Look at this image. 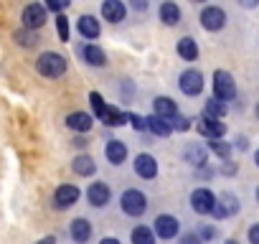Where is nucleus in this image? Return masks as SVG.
Listing matches in <instances>:
<instances>
[{
  "label": "nucleus",
  "mask_w": 259,
  "mask_h": 244,
  "mask_svg": "<svg viewBox=\"0 0 259 244\" xmlns=\"http://www.w3.org/2000/svg\"><path fill=\"white\" fill-rule=\"evenodd\" d=\"M89 102H92V109H94V114L99 117V122H104V125H109V128H119V125H124V119H130L124 112L109 107V104L102 99L99 92H92V94H89Z\"/></svg>",
  "instance_id": "1"
},
{
  "label": "nucleus",
  "mask_w": 259,
  "mask_h": 244,
  "mask_svg": "<svg viewBox=\"0 0 259 244\" xmlns=\"http://www.w3.org/2000/svg\"><path fill=\"white\" fill-rule=\"evenodd\" d=\"M36 69H38V74L46 76V79H59V76L66 74V59H64L61 54H56V51H46V54L38 56Z\"/></svg>",
  "instance_id": "2"
},
{
  "label": "nucleus",
  "mask_w": 259,
  "mask_h": 244,
  "mask_svg": "<svg viewBox=\"0 0 259 244\" xmlns=\"http://www.w3.org/2000/svg\"><path fill=\"white\" fill-rule=\"evenodd\" d=\"M119 206H122V211H124L127 216H143V214L148 211V198H145V193H140L138 188H130V191L122 193Z\"/></svg>",
  "instance_id": "3"
},
{
  "label": "nucleus",
  "mask_w": 259,
  "mask_h": 244,
  "mask_svg": "<svg viewBox=\"0 0 259 244\" xmlns=\"http://www.w3.org/2000/svg\"><path fill=\"white\" fill-rule=\"evenodd\" d=\"M213 97L221 99V102H231L236 97V82L229 71H216L213 74Z\"/></svg>",
  "instance_id": "4"
},
{
  "label": "nucleus",
  "mask_w": 259,
  "mask_h": 244,
  "mask_svg": "<svg viewBox=\"0 0 259 244\" xmlns=\"http://www.w3.org/2000/svg\"><path fill=\"white\" fill-rule=\"evenodd\" d=\"M216 196L208 191V188H196L193 193H191V209L196 211V214H201V216H206V214H213V206H216Z\"/></svg>",
  "instance_id": "5"
},
{
  "label": "nucleus",
  "mask_w": 259,
  "mask_h": 244,
  "mask_svg": "<svg viewBox=\"0 0 259 244\" xmlns=\"http://www.w3.org/2000/svg\"><path fill=\"white\" fill-rule=\"evenodd\" d=\"M21 21H23V28H28V31H38V28L46 23V6H38V3L26 6Z\"/></svg>",
  "instance_id": "6"
},
{
  "label": "nucleus",
  "mask_w": 259,
  "mask_h": 244,
  "mask_svg": "<svg viewBox=\"0 0 259 244\" xmlns=\"http://www.w3.org/2000/svg\"><path fill=\"white\" fill-rule=\"evenodd\" d=\"M178 87H181V92H183V94L196 97V94H201V92H203V74H201V71H196V69H188V71H183V74H181Z\"/></svg>",
  "instance_id": "7"
},
{
  "label": "nucleus",
  "mask_w": 259,
  "mask_h": 244,
  "mask_svg": "<svg viewBox=\"0 0 259 244\" xmlns=\"http://www.w3.org/2000/svg\"><path fill=\"white\" fill-rule=\"evenodd\" d=\"M201 26L206 31H221L226 26V13L219 6H208L201 11Z\"/></svg>",
  "instance_id": "8"
},
{
  "label": "nucleus",
  "mask_w": 259,
  "mask_h": 244,
  "mask_svg": "<svg viewBox=\"0 0 259 244\" xmlns=\"http://www.w3.org/2000/svg\"><path fill=\"white\" fill-rule=\"evenodd\" d=\"M198 133L201 135H206L208 140H224V135H226V125L221 119H213V117H201L198 119Z\"/></svg>",
  "instance_id": "9"
},
{
  "label": "nucleus",
  "mask_w": 259,
  "mask_h": 244,
  "mask_svg": "<svg viewBox=\"0 0 259 244\" xmlns=\"http://www.w3.org/2000/svg\"><path fill=\"white\" fill-rule=\"evenodd\" d=\"M153 224H155V234H158L160 239H173V236H178V231H181L178 219L170 216V214H160Z\"/></svg>",
  "instance_id": "10"
},
{
  "label": "nucleus",
  "mask_w": 259,
  "mask_h": 244,
  "mask_svg": "<svg viewBox=\"0 0 259 244\" xmlns=\"http://www.w3.org/2000/svg\"><path fill=\"white\" fill-rule=\"evenodd\" d=\"M76 201H79V188L71 186V183L59 186L56 193H54V206H56V209H71Z\"/></svg>",
  "instance_id": "11"
},
{
  "label": "nucleus",
  "mask_w": 259,
  "mask_h": 244,
  "mask_svg": "<svg viewBox=\"0 0 259 244\" xmlns=\"http://www.w3.org/2000/svg\"><path fill=\"white\" fill-rule=\"evenodd\" d=\"M87 198H89V204H92L94 209H102V206H107V204H109V198H112V191H109V186H107V183L97 181V183H92V186H89V191H87Z\"/></svg>",
  "instance_id": "12"
},
{
  "label": "nucleus",
  "mask_w": 259,
  "mask_h": 244,
  "mask_svg": "<svg viewBox=\"0 0 259 244\" xmlns=\"http://www.w3.org/2000/svg\"><path fill=\"white\" fill-rule=\"evenodd\" d=\"M183 160L186 163H191V166H206V160H208V150H206V145H201V143H188L186 148H183Z\"/></svg>",
  "instance_id": "13"
},
{
  "label": "nucleus",
  "mask_w": 259,
  "mask_h": 244,
  "mask_svg": "<svg viewBox=\"0 0 259 244\" xmlns=\"http://www.w3.org/2000/svg\"><path fill=\"white\" fill-rule=\"evenodd\" d=\"M135 173L140 176V178H155L158 176V160L150 155V153H140L138 158H135Z\"/></svg>",
  "instance_id": "14"
},
{
  "label": "nucleus",
  "mask_w": 259,
  "mask_h": 244,
  "mask_svg": "<svg viewBox=\"0 0 259 244\" xmlns=\"http://www.w3.org/2000/svg\"><path fill=\"white\" fill-rule=\"evenodd\" d=\"M124 16H127V8H124L122 0H104L102 3V18L104 21L119 23V21H124Z\"/></svg>",
  "instance_id": "15"
},
{
  "label": "nucleus",
  "mask_w": 259,
  "mask_h": 244,
  "mask_svg": "<svg viewBox=\"0 0 259 244\" xmlns=\"http://www.w3.org/2000/svg\"><path fill=\"white\" fill-rule=\"evenodd\" d=\"M66 125H69V130H74V133H89L92 125H94V119H92V114H87V112H71V114L66 117Z\"/></svg>",
  "instance_id": "16"
},
{
  "label": "nucleus",
  "mask_w": 259,
  "mask_h": 244,
  "mask_svg": "<svg viewBox=\"0 0 259 244\" xmlns=\"http://www.w3.org/2000/svg\"><path fill=\"white\" fill-rule=\"evenodd\" d=\"M153 114H158V117H163V119H173V117H178V107H176V102L170 99V97H155V102H153Z\"/></svg>",
  "instance_id": "17"
},
{
  "label": "nucleus",
  "mask_w": 259,
  "mask_h": 244,
  "mask_svg": "<svg viewBox=\"0 0 259 244\" xmlns=\"http://www.w3.org/2000/svg\"><path fill=\"white\" fill-rule=\"evenodd\" d=\"M69 234H71V239L76 244H84V241L92 239V224L87 219H74L71 226H69Z\"/></svg>",
  "instance_id": "18"
},
{
  "label": "nucleus",
  "mask_w": 259,
  "mask_h": 244,
  "mask_svg": "<svg viewBox=\"0 0 259 244\" xmlns=\"http://www.w3.org/2000/svg\"><path fill=\"white\" fill-rule=\"evenodd\" d=\"M76 28H79V33L84 36V38H99V33H102V28H99V21L94 18V16H81L79 21H76Z\"/></svg>",
  "instance_id": "19"
},
{
  "label": "nucleus",
  "mask_w": 259,
  "mask_h": 244,
  "mask_svg": "<svg viewBox=\"0 0 259 244\" xmlns=\"http://www.w3.org/2000/svg\"><path fill=\"white\" fill-rule=\"evenodd\" d=\"M104 155H107V160H109L112 166H122V163H124V158H127V145H124V143H119V140H109V143H107Z\"/></svg>",
  "instance_id": "20"
},
{
  "label": "nucleus",
  "mask_w": 259,
  "mask_h": 244,
  "mask_svg": "<svg viewBox=\"0 0 259 244\" xmlns=\"http://www.w3.org/2000/svg\"><path fill=\"white\" fill-rule=\"evenodd\" d=\"M81 56H84V61H87L89 66H104V64H107V54H104L99 46H94V44L84 46V49H81Z\"/></svg>",
  "instance_id": "21"
},
{
  "label": "nucleus",
  "mask_w": 259,
  "mask_h": 244,
  "mask_svg": "<svg viewBox=\"0 0 259 244\" xmlns=\"http://www.w3.org/2000/svg\"><path fill=\"white\" fill-rule=\"evenodd\" d=\"M148 130H150L153 135H158V138H168V135L173 133L170 122L163 119V117H158V114H150V117H148Z\"/></svg>",
  "instance_id": "22"
},
{
  "label": "nucleus",
  "mask_w": 259,
  "mask_h": 244,
  "mask_svg": "<svg viewBox=\"0 0 259 244\" xmlns=\"http://www.w3.org/2000/svg\"><path fill=\"white\" fill-rule=\"evenodd\" d=\"M178 56H181L183 61H196V59H198V44H196L191 36L181 38V41H178Z\"/></svg>",
  "instance_id": "23"
},
{
  "label": "nucleus",
  "mask_w": 259,
  "mask_h": 244,
  "mask_svg": "<svg viewBox=\"0 0 259 244\" xmlns=\"http://www.w3.org/2000/svg\"><path fill=\"white\" fill-rule=\"evenodd\" d=\"M71 171H74L76 176H94L97 166H94V160H92L89 155H76V158L71 160Z\"/></svg>",
  "instance_id": "24"
},
{
  "label": "nucleus",
  "mask_w": 259,
  "mask_h": 244,
  "mask_svg": "<svg viewBox=\"0 0 259 244\" xmlns=\"http://www.w3.org/2000/svg\"><path fill=\"white\" fill-rule=\"evenodd\" d=\"M160 21H163L165 26H176V23L181 21V8H178L176 3H170V0H168V3H163V6H160Z\"/></svg>",
  "instance_id": "25"
},
{
  "label": "nucleus",
  "mask_w": 259,
  "mask_h": 244,
  "mask_svg": "<svg viewBox=\"0 0 259 244\" xmlns=\"http://www.w3.org/2000/svg\"><path fill=\"white\" fill-rule=\"evenodd\" d=\"M226 112H229L226 102H221V99H216V97L206 102V117H213V119H224V117H226Z\"/></svg>",
  "instance_id": "26"
},
{
  "label": "nucleus",
  "mask_w": 259,
  "mask_h": 244,
  "mask_svg": "<svg viewBox=\"0 0 259 244\" xmlns=\"http://www.w3.org/2000/svg\"><path fill=\"white\" fill-rule=\"evenodd\" d=\"M16 44H21V46H26V49H33L41 38H38V33L36 31H28V28H21V31H16Z\"/></svg>",
  "instance_id": "27"
},
{
  "label": "nucleus",
  "mask_w": 259,
  "mask_h": 244,
  "mask_svg": "<svg viewBox=\"0 0 259 244\" xmlns=\"http://www.w3.org/2000/svg\"><path fill=\"white\" fill-rule=\"evenodd\" d=\"M133 244H155V231L148 226H135L133 229Z\"/></svg>",
  "instance_id": "28"
},
{
  "label": "nucleus",
  "mask_w": 259,
  "mask_h": 244,
  "mask_svg": "<svg viewBox=\"0 0 259 244\" xmlns=\"http://www.w3.org/2000/svg\"><path fill=\"white\" fill-rule=\"evenodd\" d=\"M219 204L224 206V211H226L229 216H234V214L239 211V198H236L234 193H229V191H224V193L219 196Z\"/></svg>",
  "instance_id": "29"
},
{
  "label": "nucleus",
  "mask_w": 259,
  "mask_h": 244,
  "mask_svg": "<svg viewBox=\"0 0 259 244\" xmlns=\"http://www.w3.org/2000/svg\"><path fill=\"white\" fill-rule=\"evenodd\" d=\"M208 148H211L219 158H224V160L231 155V145H229V143H224V140H211V143H208Z\"/></svg>",
  "instance_id": "30"
},
{
  "label": "nucleus",
  "mask_w": 259,
  "mask_h": 244,
  "mask_svg": "<svg viewBox=\"0 0 259 244\" xmlns=\"http://www.w3.org/2000/svg\"><path fill=\"white\" fill-rule=\"evenodd\" d=\"M56 31L61 41H69V18L66 16H56Z\"/></svg>",
  "instance_id": "31"
},
{
  "label": "nucleus",
  "mask_w": 259,
  "mask_h": 244,
  "mask_svg": "<svg viewBox=\"0 0 259 244\" xmlns=\"http://www.w3.org/2000/svg\"><path fill=\"white\" fill-rule=\"evenodd\" d=\"M170 128H173V130L186 133V130H191V119H188V117H183V114H178V117H173V119H170Z\"/></svg>",
  "instance_id": "32"
},
{
  "label": "nucleus",
  "mask_w": 259,
  "mask_h": 244,
  "mask_svg": "<svg viewBox=\"0 0 259 244\" xmlns=\"http://www.w3.org/2000/svg\"><path fill=\"white\" fill-rule=\"evenodd\" d=\"M64 8H69L66 0H49V3H46V11H54V13H59V16H61Z\"/></svg>",
  "instance_id": "33"
},
{
  "label": "nucleus",
  "mask_w": 259,
  "mask_h": 244,
  "mask_svg": "<svg viewBox=\"0 0 259 244\" xmlns=\"http://www.w3.org/2000/svg\"><path fill=\"white\" fill-rule=\"evenodd\" d=\"M178 244H203V239L198 236V231H188V234H183L181 236V241Z\"/></svg>",
  "instance_id": "34"
},
{
  "label": "nucleus",
  "mask_w": 259,
  "mask_h": 244,
  "mask_svg": "<svg viewBox=\"0 0 259 244\" xmlns=\"http://www.w3.org/2000/svg\"><path fill=\"white\" fill-rule=\"evenodd\" d=\"M127 117H130V122H133V128H135L138 133L148 130V119H143V117H138V114H127Z\"/></svg>",
  "instance_id": "35"
},
{
  "label": "nucleus",
  "mask_w": 259,
  "mask_h": 244,
  "mask_svg": "<svg viewBox=\"0 0 259 244\" xmlns=\"http://www.w3.org/2000/svg\"><path fill=\"white\" fill-rule=\"evenodd\" d=\"M198 236H201V239H203V244H206V241H211V239L216 236V229H213V226H201Z\"/></svg>",
  "instance_id": "36"
},
{
  "label": "nucleus",
  "mask_w": 259,
  "mask_h": 244,
  "mask_svg": "<svg viewBox=\"0 0 259 244\" xmlns=\"http://www.w3.org/2000/svg\"><path fill=\"white\" fill-rule=\"evenodd\" d=\"M249 244H259V224H254L249 229Z\"/></svg>",
  "instance_id": "37"
},
{
  "label": "nucleus",
  "mask_w": 259,
  "mask_h": 244,
  "mask_svg": "<svg viewBox=\"0 0 259 244\" xmlns=\"http://www.w3.org/2000/svg\"><path fill=\"white\" fill-rule=\"evenodd\" d=\"M213 216H216V219H226V216H229V214L224 211V206H221L219 201H216V206H213Z\"/></svg>",
  "instance_id": "38"
},
{
  "label": "nucleus",
  "mask_w": 259,
  "mask_h": 244,
  "mask_svg": "<svg viewBox=\"0 0 259 244\" xmlns=\"http://www.w3.org/2000/svg\"><path fill=\"white\" fill-rule=\"evenodd\" d=\"M133 8H135V11H145L148 3H145V0H133Z\"/></svg>",
  "instance_id": "39"
},
{
  "label": "nucleus",
  "mask_w": 259,
  "mask_h": 244,
  "mask_svg": "<svg viewBox=\"0 0 259 244\" xmlns=\"http://www.w3.org/2000/svg\"><path fill=\"white\" fill-rule=\"evenodd\" d=\"M234 171H236V166H234V163H229V160H226V166L221 168V173H226V176H231Z\"/></svg>",
  "instance_id": "40"
},
{
  "label": "nucleus",
  "mask_w": 259,
  "mask_h": 244,
  "mask_svg": "<svg viewBox=\"0 0 259 244\" xmlns=\"http://www.w3.org/2000/svg\"><path fill=\"white\" fill-rule=\"evenodd\" d=\"M236 148H239V150H246V148H249L246 138H236Z\"/></svg>",
  "instance_id": "41"
},
{
  "label": "nucleus",
  "mask_w": 259,
  "mask_h": 244,
  "mask_svg": "<svg viewBox=\"0 0 259 244\" xmlns=\"http://www.w3.org/2000/svg\"><path fill=\"white\" fill-rule=\"evenodd\" d=\"M99 244H122V241L114 239V236H104V239H99Z\"/></svg>",
  "instance_id": "42"
},
{
  "label": "nucleus",
  "mask_w": 259,
  "mask_h": 244,
  "mask_svg": "<svg viewBox=\"0 0 259 244\" xmlns=\"http://www.w3.org/2000/svg\"><path fill=\"white\" fill-rule=\"evenodd\" d=\"M36 244H56V239H54V236H44V239H38Z\"/></svg>",
  "instance_id": "43"
},
{
  "label": "nucleus",
  "mask_w": 259,
  "mask_h": 244,
  "mask_svg": "<svg viewBox=\"0 0 259 244\" xmlns=\"http://www.w3.org/2000/svg\"><path fill=\"white\" fill-rule=\"evenodd\" d=\"M74 145H76V148H84V145H87V140H84V138H76V140H74Z\"/></svg>",
  "instance_id": "44"
},
{
  "label": "nucleus",
  "mask_w": 259,
  "mask_h": 244,
  "mask_svg": "<svg viewBox=\"0 0 259 244\" xmlns=\"http://www.w3.org/2000/svg\"><path fill=\"white\" fill-rule=\"evenodd\" d=\"M254 160H256V168H259V150H256V155H254Z\"/></svg>",
  "instance_id": "45"
},
{
  "label": "nucleus",
  "mask_w": 259,
  "mask_h": 244,
  "mask_svg": "<svg viewBox=\"0 0 259 244\" xmlns=\"http://www.w3.org/2000/svg\"><path fill=\"white\" fill-rule=\"evenodd\" d=\"M226 244H239V241H234V239H229V241H226Z\"/></svg>",
  "instance_id": "46"
},
{
  "label": "nucleus",
  "mask_w": 259,
  "mask_h": 244,
  "mask_svg": "<svg viewBox=\"0 0 259 244\" xmlns=\"http://www.w3.org/2000/svg\"><path fill=\"white\" fill-rule=\"evenodd\" d=\"M256 201H259V188H256Z\"/></svg>",
  "instance_id": "47"
},
{
  "label": "nucleus",
  "mask_w": 259,
  "mask_h": 244,
  "mask_svg": "<svg viewBox=\"0 0 259 244\" xmlns=\"http://www.w3.org/2000/svg\"><path fill=\"white\" fill-rule=\"evenodd\" d=\"M256 117H259V104H256Z\"/></svg>",
  "instance_id": "48"
}]
</instances>
